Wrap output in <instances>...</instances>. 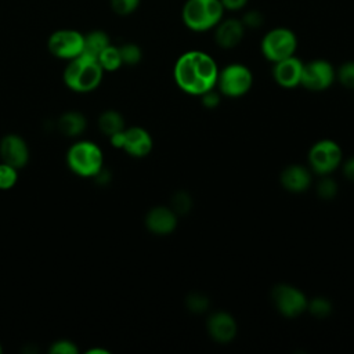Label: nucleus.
Wrapping results in <instances>:
<instances>
[{
    "label": "nucleus",
    "instance_id": "obj_1",
    "mask_svg": "<svg viewBox=\"0 0 354 354\" xmlns=\"http://www.w3.org/2000/svg\"><path fill=\"white\" fill-rule=\"evenodd\" d=\"M218 71L216 61L207 53L191 50L177 58L173 76L176 84L183 91L202 95L216 87Z\"/></svg>",
    "mask_w": 354,
    "mask_h": 354
},
{
    "label": "nucleus",
    "instance_id": "obj_2",
    "mask_svg": "<svg viewBox=\"0 0 354 354\" xmlns=\"http://www.w3.org/2000/svg\"><path fill=\"white\" fill-rule=\"evenodd\" d=\"M104 76V69L98 64L97 58L86 54L68 61L64 69V83L75 93H90L95 90Z\"/></svg>",
    "mask_w": 354,
    "mask_h": 354
},
{
    "label": "nucleus",
    "instance_id": "obj_3",
    "mask_svg": "<svg viewBox=\"0 0 354 354\" xmlns=\"http://www.w3.org/2000/svg\"><path fill=\"white\" fill-rule=\"evenodd\" d=\"M220 0H187L183 6L181 18L184 25L194 32L213 29L224 15Z\"/></svg>",
    "mask_w": 354,
    "mask_h": 354
},
{
    "label": "nucleus",
    "instance_id": "obj_4",
    "mask_svg": "<svg viewBox=\"0 0 354 354\" xmlns=\"http://www.w3.org/2000/svg\"><path fill=\"white\" fill-rule=\"evenodd\" d=\"M66 165L76 176L95 177L102 170L104 155L95 142L80 140L69 147Z\"/></svg>",
    "mask_w": 354,
    "mask_h": 354
},
{
    "label": "nucleus",
    "instance_id": "obj_5",
    "mask_svg": "<svg viewBox=\"0 0 354 354\" xmlns=\"http://www.w3.org/2000/svg\"><path fill=\"white\" fill-rule=\"evenodd\" d=\"M260 47L263 55L274 64L295 55V51L297 48V37L293 30L278 26L268 30L263 36Z\"/></svg>",
    "mask_w": 354,
    "mask_h": 354
},
{
    "label": "nucleus",
    "instance_id": "obj_6",
    "mask_svg": "<svg viewBox=\"0 0 354 354\" xmlns=\"http://www.w3.org/2000/svg\"><path fill=\"white\" fill-rule=\"evenodd\" d=\"M253 84V75L243 64H230L218 71L217 83L220 93L227 97H241L246 94Z\"/></svg>",
    "mask_w": 354,
    "mask_h": 354
},
{
    "label": "nucleus",
    "instance_id": "obj_7",
    "mask_svg": "<svg viewBox=\"0 0 354 354\" xmlns=\"http://www.w3.org/2000/svg\"><path fill=\"white\" fill-rule=\"evenodd\" d=\"M342 162V148L333 140L317 141L308 152V163L319 176L330 174Z\"/></svg>",
    "mask_w": 354,
    "mask_h": 354
},
{
    "label": "nucleus",
    "instance_id": "obj_8",
    "mask_svg": "<svg viewBox=\"0 0 354 354\" xmlns=\"http://www.w3.org/2000/svg\"><path fill=\"white\" fill-rule=\"evenodd\" d=\"M84 35L75 29H58L47 40L48 51L59 59L71 61L83 53Z\"/></svg>",
    "mask_w": 354,
    "mask_h": 354
},
{
    "label": "nucleus",
    "instance_id": "obj_9",
    "mask_svg": "<svg viewBox=\"0 0 354 354\" xmlns=\"http://www.w3.org/2000/svg\"><path fill=\"white\" fill-rule=\"evenodd\" d=\"M271 300L275 308L285 317H297L307 310V297L306 295L288 283H279L272 288Z\"/></svg>",
    "mask_w": 354,
    "mask_h": 354
},
{
    "label": "nucleus",
    "instance_id": "obj_10",
    "mask_svg": "<svg viewBox=\"0 0 354 354\" xmlns=\"http://www.w3.org/2000/svg\"><path fill=\"white\" fill-rule=\"evenodd\" d=\"M336 79L333 65L326 59H313L303 65L300 86L310 91H324L332 86Z\"/></svg>",
    "mask_w": 354,
    "mask_h": 354
},
{
    "label": "nucleus",
    "instance_id": "obj_11",
    "mask_svg": "<svg viewBox=\"0 0 354 354\" xmlns=\"http://www.w3.org/2000/svg\"><path fill=\"white\" fill-rule=\"evenodd\" d=\"M0 158L1 162L22 169L29 160V148L26 141L18 134H6L0 140Z\"/></svg>",
    "mask_w": 354,
    "mask_h": 354
},
{
    "label": "nucleus",
    "instance_id": "obj_12",
    "mask_svg": "<svg viewBox=\"0 0 354 354\" xmlns=\"http://www.w3.org/2000/svg\"><path fill=\"white\" fill-rule=\"evenodd\" d=\"M206 328L210 337L217 343H230L238 332L235 318L227 311H216L210 314Z\"/></svg>",
    "mask_w": 354,
    "mask_h": 354
},
{
    "label": "nucleus",
    "instance_id": "obj_13",
    "mask_svg": "<svg viewBox=\"0 0 354 354\" xmlns=\"http://www.w3.org/2000/svg\"><path fill=\"white\" fill-rule=\"evenodd\" d=\"M303 62L295 55L274 62L272 76L274 80L283 88H293L300 84L303 73Z\"/></svg>",
    "mask_w": 354,
    "mask_h": 354
},
{
    "label": "nucleus",
    "instance_id": "obj_14",
    "mask_svg": "<svg viewBox=\"0 0 354 354\" xmlns=\"http://www.w3.org/2000/svg\"><path fill=\"white\" fill-rule=\"evenodd\" d=\"M245 25L241 19L236 18H227L221 19L214 26V41L221 48H234L236 47L245 35Z\"/></svg>",
    "mask_w": 354,
    "mask_h": 354
},
{
    "label": "nucleus",
    "instance_id": "obj_15",
    "mask_svg": "<svg viewBox=\"0 0 354 354\" xmlns=\"http://www.w3.org/2000/svg\"><path fill=\"white\" fill-rule=\"evenodd\" d=\"M145 227L156 235H167L177 227V214L171 207L155 206L145 216Z\"/></svg>",
    "mask_w": 354,
    "mask_h": 354
},
{
    "label": "nucleus",
    "instance_id": "obj_16",
    "mask_svg": "<svg viewBox=\"0 0 354 354\" xmlns=\"http://www.w3.org/2000/svg\"><path fill=\"white\" fill-rule=\"evenodd\" d=\"M123 149L133 158H144L152 149V137L145 129L138 126L124 129Z\"/></svg>",
    "mask_w": 354,
    "mask_h": 354
},
{
    "label": "nucleus",
    "instance_id": "obj_17",
    "mask_svg": "<svg viewBox=\"0 0 354 354\" xmlns=\"http://www.w3.org/2000/svg\"><path fill=\"white\" fill-rule=\"evenodd\" d=\"M311 181V173L303 165H289L281 173V183L283 188L295 194L308 189Z\"/></svg>",
    "mask_w": 354,
    "mask_h": 354
},
{
    "label": "nucleus",
    "instance_id": "obj_18",
    "mask_svg": "<svg viewBox=\"0 0 354 354\" xmlns=\"http://www.w3.org/2000/svg\"><path fill=\"white\" fill-rule=\"evenodd\" d=\"M59 133H62L66 137H77L80 136L87 126L86 118L80 112L69 111L61 115V118L57 122Z\"/></svg>",
    "mask_w": 354,
    "mask_h": 354
},
{
    "label": "nucleus",
    "instance_id": "obj_19",
    "mask_svg": "<svg viewBox=\"0 0 354 354\" xmlns=\"http://www.w3.org/2000/svg\"><path fill=\"white\" fill-rule=\"evenodd\" d=\"M109 44V36L104 30H91L87 35H84V47L82 54L98 58L102 50L106 48Z\"/></svg>",
    "mask_w": 354,
    "mask_h": 354
},
{
    "label": "nucleus",
    "instance_id": "obj_20",
    "mask_svg": "<svg viewBox=\"0 0 354 354\" xmlns=\"http://www.w3.org/2000/svg\"><path fill=\"white\" fill-rule=\"evenodd\" d=\"M98 127L105 136H112L120 130H124V119L123 116L113 109L104 111L98 118Z\"/></svg>",
    "mask_w": 354,
    "mask_h": 354
},
{
    "label": "nucleus",
    "instance_id": "obj_21",
    "mask_svg": "<svg viewBox=\"0 0 354 354\" xmlns=\"http://www.w3.org/2000/svg\"><path fill=\"white\" fill-rule=\"evenodd\" d=\"M97 61L101 65V68L104 69V72H115L123 65L119 47L112 46V44H109L106 48L102 50V53L98 55Z\"/></svg>",
    "mask_w": 354,
    "mask_h": 354
},
{
    "label": "nucleus",
    "instance_id": "obj_22",
    "mask_svg": "<svg viewBox=\"0 0 354 354\" xmlns=\"http://www.w3.org/2000/svg\"><path fill=\"white\" fill-rule=\"evenodd\" d=\"M18 180V169L4 162L0 163V191L11 189Z\"/></svg>",
    "mask_w": 354,
    "mask_h": 354
},
{
    "label": "nucleus",
    "instance_id": "obj_23",
    "mask_svg": "<svg viewBox=\"0 0 354 354\" xmlns=\"http://www.w3.org/2000/svg\"><path fill=\"white\" fill-rule=\"evenodd\" d=\"M122 62L126 65H137L142 58L141 48L134 43H124L119 47Z\"/></svg>",
    "mask_w": 354,
    "mask_h": 354
},
{
    "label": "nucleus",
    "instance_id": "obj_24",
    "mask_svg": "<svg viewBox=\"0 0 354 354\" xmlns=\"http://www.w3.org/2000/svg\"><path fill=\"white\" fill-rule=\"evenodd\" d=\"M185 304L189 311H192L195 314H202L209 308L210 303H209V299L206 295H203L201 292H192L187 296Z\"/></svg>",
    "mask_w": 354,
    "mask_h": 354
},
{
    "label": "nucleus",
    "instance_id": "obj_25",
    "mask_svg": "<svg viewBox=\"0 0 354 354\" xmlns=\"http://www.w3.org/2000/svg\"><path fill=\"white\" fill-rule=\"evenodd\" d=\"M307 310L318 318L328 317L332 311V303L326 297H314L307 301Z\"/></svg>",
    "mask_w": 354,
    "mask_h": 354
},
{
    "label": "nucleus",
    "instance_id": "obj_26",
    "mask_svg": "<svg viewBox=\"0 0 354 354\" xmlns=\"http://www.w3.org/2000/svg\"><path fill=\"white\" fill-rule=\"evenodd\" d=\"M192 207V198L185 191H177L171 198V209L176 214H187Z\"/></svg>",
    "mask_w": 354,
    "mask_h": 354
},
{
    "label": "nucleus",
    "instance_id": "obj_27",
    "mask_svg": "<svg viewBox=\"0 0 354 354\" xmlns=\"http://www.w3.org/2000/svg\"><path fill=\"white\" fill-rule=\"evenodd\" d=\"M317 194L322 199H333L335 195L337 194L336 181L332 177H329L328 174L324 176L317 184Z\"/></svg>",
    "mask_w": 354,
    "mask_h": 354
},
{
    "label": "nucleus",
    "instance_id": "obj_28",
    "mask_svg": "<svg viewBox=\"0 0 354 354\" xmlns=\"http://www.w3.org/2000/svg\"><path fill=\"white\" fill-rule=\"evenodd\" d=\"M336 77L344 87L354 88V61L342 64L336 72Z\"/></svg>",
    "mask_w": 354,
    "mask_h": 354
},
{
    "label": "nucleus",
    "instance_id": "obj_29",
    "mask_svg": "<svg viewBox=\"0 0 354 354\" xmlns=\"http://www.w3.org/2000/svg\"><path fill=\"white\" fill-rule=\"evenodd\" d=\"M140 0H111V8L118 15H129L137 10Z\"/></svg>",
    "mask_w": 354,
    "mask_h": 354
},
{
    "label": "nucleus",
    "instance_id": "obj_30",
    "mask_svg": "<svg viewBox=\"0 0 354 354\" xmlns=\"http://www.w3.org/2000/svg\"><path fill=\"white\" fill-rule=\"evenodd\" d=\"M48 351H50V354H77L79 348L76 347V344L73 342L61 339V340L51 343Z\"/></svg>",
    "mask_w": 354,
    "mask_h": 354
},
{
    "label": "nucleus",
    "instance_id": "obj_31",
    "mask_svg": "<svg viewBox=\"0 0 354 354\" xmlns=\"http://www.w3.org/2000/svg\"><path fill=\"white\" fill-rule=\"evenodd\" d=\"M241 21L245 25V28L256 29L263 24V15L259 11H249L243 15V18Z\"/></svg>",
    "mask_w": 354,
    "mask_h": 354
},
{
    "label": "nucleus",
    "instance_id": "obj_32",
    "mask_svg": "<svg viewBox=\"0 0 354 354\" xmlns=\"http://www.w3.org/2000/svg\"><path fill=\"white\" fill-rule=\"evenodd\" d=\"M202 97V104L206 106V108H214L220 104V94L214 91V88L206 91L205 94L201 95Z\"/></svg>",
    "mask_w": 354,
    "mask_h": 354
},
{
    "label": "nucleus",
    "instance_id": "obj_33",
    "mask_svg": "<svg viewBox=\"0 0 354 354\" xmlns=\"http://www.w3.org/2000/svg\"><path fill=\"white\" fill-rule=\"evenodd\" d=\"M220 1L223 4L224 10H227V11L242 10L248 3V0H220Z\"/></svg>",
    "mask_w": 354,
    "mask_h": 354
},
{
    "label": "nucleus",
    "instance_id": "obj_34",
    "mask_svg": "<svg viewBox=\"0 0 354 354\" xmlns=\"http://www.w3.org/2000/svg\"><path fill=\"white\" fill-rule=\"evenodd\" d=\"M109 141L112 144V147L123 149V144H124V130H120L118 133H113L112 136H109Z\"/></svg>",
    "mask_w": 354,
    "mask_h": 354
},
{
    "label": "nucleus",
    "instance_id": "obj_35",
    "mask_svg": "<svg viewBox=\"0 0 354 354\" xmlns=\"http://www.w3.org/2000/svg\"><path fill=\"white\" fill-rule=\"evenodd\" d=\"M343 173H344V176H346L348 180L354 181V156H351L348 160L344 162V165H343Z\"/></svg>",
    "mask_w": 354,
    "mask_h": 354
},
{
    "label": "nucleus",
    "instance_id": "obj_36",
    "mask_svg": "<svg viewBox=\"0 0 354 354\" xmlns=\"http://www.w3.org/2000/svg\"><path fill=\"white\" fill-rule=\"evenodd\" d=\"M86 354H108V351L104 350V348L95 347V348H88V350L86 351Z\"/></svg>",
    "mask_w": 354,
    "mask_h": 354
},
{
    "label": "nucleus",
    "instance_id": "obj_37",
    "mask_svg": "<svg viewBox=\"0 0 354 354\" xmlns=\"http://www.w3.org/2000/svg\"><path fill=\"white\" fill-rule=\"evenodd\" d=\"M1 351H3V348H1V344H0V353H1Z\"/></svg>",
    "mask_w": 354,
    "mask_h": 354
}]
</instances>
